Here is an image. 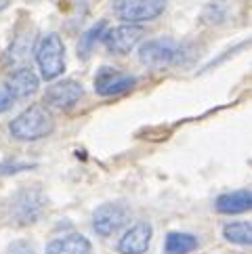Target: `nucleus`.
<instances>
[{
	"instance_id": "obj_10",
	"label": "nucleus",
	"mask_w": 252,
	"mask_h": 254,
	"mask_svg": "<svg viewBox=\"0 0 252 254\" xmlns=\"http://www.w3.org/2000/svg\"><path fill=\"white\" fill-rule=\"evenodd\" d=\"M151 238H154V227L147 221H139L120 238L118 252L120 254H145L151 244Z\"/></svg>"
},
{
	"instance_id": "obj_15",
	"label": "nucleus",
	"mask_w": 252,
	"mask_h": 254,
	"mask_svg": "<svg viewBox=\"0 0 252 254\" xmlns=\"http://www.w3.org/2000/svg\"><path fill=\"white\" fill-rule=\"evenodd\" d=\"M223 238L229 244H238V246H250L252 244V227L248 221H236L227 223L223 227Z\"/></svg>"
},
{
	"instance_id": "obj_18",
	"label": "nucleus",
	"mask_w": 252,
	"mask_h": 254,
	"mask_svg": "<svg viewBox=\"0 0 252 254\" xmlns=\"http://www.w3.org/2000/svg\"><path fill=\"white\" fill-rule=\"evenodd\" d=\"M6 254H36V248L28 240H15L13 244H8Z\"/></svg>"
},
{
	"instance_id": "obj_1",
	"label": "nucleus",
	"mask_w": 252,
	"mask_h": 254,
	"mask_svg": "<svg viewBox=\"0 0 252 254\" xmlns=\"http://www.w3.org/2000/svg\"><path fill=\"white\" fill-rule=\"evenodd\" d=\"M53 130H55V120L44 105L28 107L8 124V132L17 141H38L49 137Z\"/></svg>"
},
{
	"instance_id": "obj_12",
	"label": "nucleus",
	"mask_w": 252,
	"mask_h": 254,
	"mask_svg": "<svg viewBox=\"0 0 252 254\" xmlns=\"http://www.w3.org/2000/svg\"><path fill=\"white\" fill-rule=\"evenodd\" d=\"M250 206H252L250 189H238V191L223 193L214 199V210L219 214H242L250 210Z\"/></svg>"
},
{
	"instance_id": "obj_9",
	"label": "nucleus",
	"mask_w": 252,
	"mask_h": 254,
	"mask_svg": "<svg viewBox=\"0 0 252 254\" xmlns=\"http://www.w3.org/2000/svg\"><path fill=\"white\" fill-rule=\"evenodd\" d=\"M82 95L84 90L80 82H76V80H61V82H55L47 88L44 103L57 107V110H69L82 99Z\"/></svg>"
},
{
	"instance_id": "obj_17",
	"label": "nucleus",
	"mask_w": 252,
	"mask_h": 254,
	"mask_svg": "<svg viewBox=\"0 0 252 254\" xmlns=\"http://www.w3.org/2000/svg\"><path fill=\"white\" fill-rule=\"evenodd\" d=\"M30 49H32V36H19V38L13 42L11 51H8V61H13V63L25 61Z\"/></svg>"
},
{
	"instance_id": "obj_5",
	"label": "nucleus",
	"mask_w": 252,
	"mask_h": 254,
	"mask_svg": "<svg viewBox=\"0 0 252 254\" xmlns=\"http://www.w3.org/2000/svg\"><path fill=\"white\" fill-rule=\"evenodd\" d=\"M137 84V76L128 71H120L118 67L103 65L95 74V93L99 97H118Z\"/></svg>"
},
{
	"instance_id": "obj_3",
	"label": "nucleus",
	"mask_w": 252,
	"mask_h": 254,
	"mask_svg": "<svg viewBox=\"0 0 252 254\" xmlns=\"http://www.w3.org/2000/svg\"><path fill=\"white\" fill-rule=\"evenodd\" d=\"M179 53H181V47H179V42L175 38L160 36V38H151L141 44L139 61L151 69H164L177 61Z\"/></svg>"
},
{
	"instance_id": "obj_8",
	"label": "nucleus",
	"mask_w": 252,
	"mask_h": 254,
	"mask_svg": "<svg viewBox=\"0 0 252 254\" xmlns=\"http://www.w3.org/2000/svg\"><path fill=\"white\" fill-rule=\"evenodd\" d=\"M42 208H44V197L38 189H23L11 202V210L15 214L17 223L21 225L34 223L42 214Z\"/></svg>"
},
{
	"instance_id": "obj_14",
	"label": "nucleus",
	"mask_w": 252,
	"mask_h": 254,
	"mask_svg": "<svg viewBox=\"0 0 252 254\" xmlns=\"http://www.w3.org/2000/svg\"><path fill=\"white\" fill-rule=\"evenodd\" d=\"M197 248V238L191 233L170 231L164 240V254H189Z\"/></svg>"
},
{
	"instance_id": "obj_21",
	"label": "nucleus",
	"mask_w": 252,
	"mask_h": 254,
	"mask_svg": "<svg viewBox=\"0 0 252 254\" xmlns=\"http://www.w3.org/2000/svg\"><path fill=\"white\" fill-rule=\"evenodd\" d=\"M8 4H11V0H0V11H4Z\"/></svg>"
},
{
	"instance_id": "obj_19",
	"label": "nucleus",
	"mask_w": 252,
	"mask_h": 254,
	"mask_svg": "<svg viewBox=\"0 0 252 254\" xmlns=\"http://www.w3.org/2000/svg\"><path fill=\"white\" fill-rule=\"evenodd\" d=\"M13 101H15V99L11 97V93H8V88L4 84H0V114H4V112L11 110Z\"/></svg>"
},
{
	"instance_id": "obj_6",
	"label": "nucleus",
	"mask_w": 252,
	"mask_h": 254,
	"mask_svg": "<svg viewBox=\"0 0 252 254\" xmlns=\"http://www.w3.org/2000/svg\"><path fill=\"white\" fill-rule=\"evenodd\" d=\"M130 219V210L126 208L124 204H118V202H110V204H103L99 206L97 210L93 212V229L107 238V235H114L118 233L122 227L128 223Z\"/></svg>"
},
{
	"instance_id": "obj_13",
	"label": "nucleus",
	"mask_w": 252,
	"mask_h": 254,
	"mask_svg": "<svg viewBox=\"0 0 252 254\" xmlns=\"http://www.w3.org/2000/svg\"><path fill=\"white\" fill-rule=\"evenodd\" d=\"M47 254H91V242L80 233H69L53 240L47 246Z\"/></svg>"
},
{
	"instance_id": "obj_4",
	"label": "nucleus",
	"mask_w": 252,
	"mask_h": 254,
	"mask_svg": "<svg viewBox=\"0 0 252 254\" xmlns=\"http://www.w3.org/2000/svg\"><path fill=\"white\" fill-rule=\"evenodd\" d=\"M168 0H112V11L118 19L139 25L164 13Z\"/></svg>"
},
{
	"instance_id": "obj_7",
	"label": "nucleus",
	"mask_w": 252,
	"mask_h": 254,
	"mask_svg": "<svg viewBox=\"0 0 252 254\" xmlns=\"http://www.w3.org/2000/svg\"><path fill=\"white\" fill-rule=\"evenodd\" d=\"M143 28L141 25H132V23H124L118 25V28L105 30L103 34V44L110 53H116V55H126L130 53L143 38Z\"/></svg>"
},
{
	"instance_id": "obj_16",
	"label": "nucleus",
	"mask_w": 252,
	"mask_h": 254,
	"mask_svg": "<svg viewBox=\"0 0 252 254\" xmlns=\"http://www.w3.org/2000/svg\"><path fill=\"white\" fill-rule=\"evenodd\" d=\"M105 28H107V23H105V21H99V23L93 25L91 30H86L82 36H80V42H78V57H82V59L91 57V53L95 51L97 42L103 40Z\"/></svg>"
},
{
	"instance_id": "obj_20",
	"label": "nucleus",
	"mask_w": 252,
	"mask_h": 254,
	"mask_svg": "<svg viewBox=\"0 0 252 254\" xmlns=\"http://www.w3.org/2000/svg\"><path fill=\"white\" fill-rule=\"evenodd\" d=\"M28 168H32V164H2L0 166V175H11V172H19Z\"/></svg>"
},
{
	"instance_id": "obj_11",
	"label": "nucleus",
	"mask_w": 252,
	"mask_h": 254,
	"mask_svg": "<svg viewBox=\"0 0 252 254\" xmlns=\"http://www.w3.org/2000/svg\"><path fill=\"white\" fill-rule=\"evenodd\" d=\"M8 93L13 99H28L30 95H34L40 86V78L34 74V69L30 67H17L15 71L6 76V84Z\"/></svg>"
},
{
	"instance_id": "obj_2",
	"label": "nucleus",
	"mask_w": 252,
	"mask_h": 254,
	"mask_svg": "<svg viewBox=\"0 0 252 254\" xmlns=\"http://www.w3.org/2000/svg\"><path fill=\"white\" fill-rule=\"evenodd\" d=\"M36 63L44 80H55L65 71V47L57 34L42 36L36 44Z\"/></svg>"
}]
</instances>
